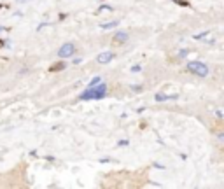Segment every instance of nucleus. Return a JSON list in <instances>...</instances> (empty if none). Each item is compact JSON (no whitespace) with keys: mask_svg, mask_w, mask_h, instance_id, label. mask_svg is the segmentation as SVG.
Segmentation results:
<instances>
[{"mask_svg":"<svg viewBox=\"0 0 224 189\" xmlns=\"http://www.w3.org/2000/svg\"><path fill=\"white\" fill-rule=\"evenodd\" d=\"M105 93H107V86L103 82H100V84H96L93 88H88L86 91H82V95L79 98L81 100H98V98H103Z\"/></svg>","mask_w":224,"mask_h":189,"instance_id":"1","label":"nucleus"},{"mask_svg":"<svg viewBox=\"0 0 224 189\" xmlns=\"http://www.w3.org/2000/svg\"><path fill=\"white\" fill-rule=\"evenodd\" d=\"M187 70L194 75H198V77H207L208 75V65L203 63V61H189Z\"/></svg>","mask_w":224,"mask_h":189,"instance_id":"2","label":"nucleus"},{"mask_svg":"<svg viewBox=\"0 0 224 189\" xmlns=\"http://www.w3.org/2000/svg\"><path fill=\"white\" fill-rule=\"evenodd\" d=\"M74 53H75V46L74 44H70V42H67V44H63L60 47V51H58V56L60 58H72L74 56Z\"/></svg>","mask_w":224,"mask_h":189,"instance_id":"3","label":"nucleus"},{"mask_svg":"<svg viewBox=\"0 0 224 189\" xmlns=\"http://www.w3.org/2000/svg\"><path fill=\"white\" fill-rule=\"evenodd\" d=\"M98 63H102V65H105V63H109V61L114 60V53L112 51H103V53H100L98 54Z\"/></svg>","mask_w":224,"mask_h":189,"instance_id":"4","label":"nucleus"},{"mask_svg":"<svg viewBox=\"0 0 224 189\" xmlns=\"http://www.w3.org/2000/svg\"><path fill=\"white\" fill-rule=\"evenodd\" d=\"M156 102H165V100H177V95H165V93H158L154 96Z\"/></svg>","mask_w":224,"mask_h":189,"instance_id":"5","label":"nucleus"},{"mask_svg":"<svg viewBox=\"0 0 224 189\" xmlns=\"http://www.w3.org/2000/svg\"><path fill=\"white\" fill-rule=\"evenodd\" d=\"M114 39H116V42H126L128 40V33L126 32H117L114 35Z\"/></svg>","mask_w":224,"mask_h":189,"instance_id":"6","label":"nucleus"},{"mask_svg":"<svg viewBox=\"0 0 224 189\" xmlns=\"http://www.w3.org/2000/svg\"><path fill=\"white\" fill-rule=\"evenodd\" d=\"M119 23L117 21H107V23H103V25H100L102 28H105V30H109V28H114V26H117Z\"/></svg>","mask_w":224,"mask_h":189,"instance_id":"7","label":"nucleus"},{"mask_svg":"<svg viewBox=\"0 0 224 189\" xmlns=\"http://www.w3.org/2000/svg\"><path fill=\"white\" fill-rule=\"evenodd\" d=\"M100 82H102L100 77H93V79L89 81V84H88V88H93V86H96V84H100Z\"/></svg>","mask_w":224,"mask_h":189,"instance_id":"8","label":"nucleus"},{"mask_svg":"<svg viewBox=\"0 0 224 189\" xmlns=\"http://www.w3.org/2000/svg\"><path fill=\"white\" fill-rule=\"evenodd\" d=\"M207 35H208V33L205 32V33H200V35H194V39H196V40H201L203 37H207Z\"/></svg>","mask_w":224,"mask_h":189,"instance_id":"9","label":"nucleus"},{"mask_svg":"<svg viewBox=\"0 0 224 189\" xmlns=\"http://www.w3.org/2000/svg\"><path fill=\"white\" fill-rule=\"evenodd\" d=\"M98 11H102V12H107V11H112V7H109V5H102Z\"/></svg>","mask_w":224,"mask_h":189,"instance_id":"10","label":"nucleus"},{"mask_svg":"<svg viewBox=\"0 0 224 189\" xmlns=\"http://www.w3.org/2000/svg\"><path fill=\"white\" fill-rule=\"evenodd\" d=\"M54 69H56V70H61V69H65V63H58V65H54Z\"/></svg>","mask_w":224,"mask_h":189,"instance_id":"11","label":"nucleus"},{"mask_svg":"<svg viewBox=\"0 0 224 189\" xmlns=\"http://www.w3.org/2000/svg\"><path fill=\"white\" fill-rule=\"evenodd\" d=\"M142 69V67H140V65H133L132 67V72H138V70Z\"/></svg>","mask_w":224,"mask_h":189,"instance_id":"12","label":"nucleus"},{"mask_svg":"<svg viewBox=\"0 0 224 189\" xmlns=\"http://www.w3.org/2000/svg\"><path fill=\"white\" fill-rule=\"evenodd\" d=\"M179 54H180V56H187V49H182Z\"/></svg>","mask_w":224,"mask_h":189,"instance_id":"13","label":"nucleus"},{"mask_svg":"<svg viewBox=\"0 0 224 189\" xmlns=\"http://www.w3.org/2000/svg\"><path fill=\"white\" fill-rule=\"evenodd\" d=\"M119 145H128V140H119Z\"/></svg>","mask_w":224,"mask_h":189,"instance_id":"14","label":"nucleus"},{"mask_svg":"<svg viewBox=\"0 0 224 189\" xmlns=\"http://www.w3.org/2000/svg\"><path fill=\"white\" fill-rule=\"evenodd\" d=\"M177 4H180V5H187V2H184V0H175Z\"/></svg>","mask_w":224,"mask_h":189,"instance_id":"15","label":"nucleus"},{"mask_svg":"<svg viewBox=\"0 0 224 189\" xmlns=\"http://www.w3.org/2000/svg\"><path fill=\"white\" fill-rule=\"evenodd\" d=\"M2 30H4V28H2V26H0V32H2Z\"/></svg>","mask_w":224,"mask_h":189,"instance_id":"16","label":"nucleus"}]
</instances>
